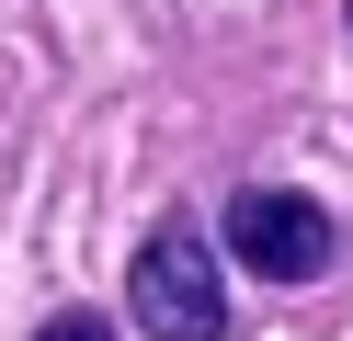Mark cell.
<instances>
[{
    "mask_svg": "<svg viewBox=\"0 0 353 341\" xmlns=\"http://www.w3.org/2000/svg\"><path fill=\"white\" fill-rule=\"evenodd\" d=\"M125 318L148 341H228V285H216V239L194 216H160L125 262Z\"/></svg>",
    "mask_w": 353,
    "mask_h": 341,
    "instance_id": "obj_1",
    "label": "cell"
},
{
    "mask_svg": "<svg viewBox=\"0 0 353 341\" xmlns=\"http://www.w3.org/2000/svg\"><path fill=\"white\" fill-rule=\"evenodd\" d=\"M34 341H114V318H103V307H46Z\"/></svg>",
    "mask_w": 353,
    "mask_h": 341,
    "instance_id": "obj_3",
    "label": "cell"
},
{
    "mask_svg": "<svg viewBox=\"0 0 353 341\" xmlns=\"http://www.w3.org/2000/svg\"><path fill=\"white\" fill-rule=\"evenodd\" d=\"M216 239L239 250V273H262V285H319L330 262H342V227H330L319 194H296V182H239L228 216H216Z\"/></svg>",
    "mask_w": 353,
    "mask_h": 341,
    "instance_id": "obj_2",
    "label": "cell"
}]
</instances>
